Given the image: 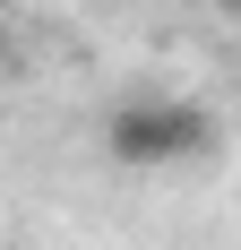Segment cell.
<instances>
[{
    "label": "cell",
    "mask_w": 241,
    "mask_h": 250,
    "mask_svg": "<svg viewBox=\"0 0 241 250\" xmlns=\"http://www.w3.org/2000/svg\"><path fill=\"white\" fill-rule=\"evenodd\" d=\"M207 147H216V112L190 104V95H129V104H112V121H103V155L129 164V173L198 164Z\"/></svg>",
    "instance_id": "6da1fadb"
},
{
    "label": "cell",
    "mask_w": 241,
    "mask_h": 250,
    "mask_svg": "<svg viewBox=\"0 0 241 250\" xmlns=\"http://www.w3.org/2000/svg\"><path fill=\"white\" fill-rule=\"evenodd\" d=\"M216 9H224V18H241V0H216Z\"/></svg>",
    "instance_id": "7a4b0ae2"
}]
</instances>
